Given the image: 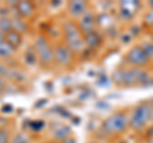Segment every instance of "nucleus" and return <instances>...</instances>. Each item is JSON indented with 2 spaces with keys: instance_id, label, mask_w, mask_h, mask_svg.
Listing matches in <instances>:
<instances>
[{
  "instance_id": "6e6552de",
  "label": "nucleus",
  "mask_w": 153,
  "mask_h": 143,
  "mask_svg": "<svg viewBox=\"0 0 153 143\" xmlns=\"http://www.w3.org/2000/svg\"><path fill=\"white\" fill-rule=\"evenodd\" d=\"M16 9H17V14H19L22 18L31 17L33 12H35V7H33L31 1H18Z\"/></svg>"
},
{
  "instance_id": "39448f33",
  "label": "nucleus",
  "mask_w": 153,
  "mask_h": 143,
  "mask_svg": "<svg viewBox=\"0 0 153 143\" xmlns=\"http://www.w3.org/2000/svg\"><path fill=\"white\" fill-rule=\"evenodd\" d=\"M126 61L130 65H133V68H143L144 65L148 64L149 58L147 56V54L142 50L140 46H134L128 51V54L125 56Z\"/></svg>"
},
{
  "instance_id": "bb28decb",
  "label": "nucleus",
  "mask_w": 153,
  "mask_h": 143,
  "mask_svg": "<svg viewBox=\"0 0 153 143\" xmlns=\"http://www.w3.org/2000/svg\"><path fill=\"white\" fill-rule=\"evenodd\" d=\"M89 143H98V142H89Z\"/></svg>"
},
{
  "instance_id": "9b49d317",
  "label": "nucleus",
  "mask_w": 153,
  "mask_h": 143,
  "mask_svg": "<svg viewBox=\"0 0 153 143\" xmlns=\"http://www.w3.org/2000/svg\"><path fill=\"white\" fill-rule=\"evenodd\" d=\"M84 41L85 44H87L89 47H92V49H94V47H97L100 44H101V37H100V35L97 32H89V33H85V37H84Z\"/></svg>"
},
{
  "instance_id": "1a4fd4ad",
  "label": "nucleus",
  "mask_w": 153,
  "mask_h": 143,
  "mask_svg": "<svg viewBox=\"0 0 153 143\" xmlns=\"http://www.w3.org/2000/svg\"><path fill=\"white\" fill-rule=\"evenodd\" d=\"M68 9H69V13L71 14L73 17H80L85 14V3L84 1H70L68 4Z\"/></svg>"
},
{
  "instance_id": "cd10ccee",
  "label": "nucleus",
  "mask_w": 153,
  "mask_h": 143,
  "mask_svg": "<svg viewBox=\"0 0 153 143\" xmlns=\"http://www.w3.org/2000/svg\"><path fill=\"white\" fill-rule=\"evenodd\" d=\"M152 44H153V39H152Z\"/></svg>"
},
{
  "instance_id": "7ed1b4c3",
  "label": "nucleus",
  "mask_w": 153,
  "mask_h": 143,
  "mask_svg": "<svg viewBox=\"0 0 153 143\" xmlns=\"http://www.w3.org/2000/svg\"><path fill=\"white\" fill-rule=\"evenodd\" d=\"M64 32H65V42L66 46L69 47L71 51H78L82 49L83 40L80 37L79 30L73 22H65L64 23Z\"/></svg>"
},
{
  "instance_id": "f3484780",
  "label": "nucleus",
  "mask_w": 153,
  "mask_h": 143,
  "mask_svg": "<svg viewBox=\"0 0 153 143\" xmlns=\"http://www.w3.org/2000/svg\"><path fill=\"white\" fill-rule=\"evenodd\" d=\"M139 46L142 47V50L147 54L148 58H149V59L153 58V44H152V41L151 42H143V44L139 45Z\"/></svg>"
},
{
  "instance_id": "412c9836",
  "label": "nucleus",
  "mask_w": 153,
  "mask_h": 143,
  "mask_svg": "<svg viewBox=\"0 0 153 143\" xmlns=\"http://www.w3.org/2000/svg\"><path fill=\"white\" fill-rule=\"evenodd\" d=\"M3 75H9V72L5 68V65L3 63H0V77H3Z\"/></svg>"
},
{
  "instance_id": "aec40b11",
  "label": "nucleus",
  "mask_w": 153,
  "mask_h": 143,
  "mask_svg": "<svg viewBox=\"0 0 153 143\" xmlns=\"http://www.w3.org/2000/svg\"><path fill=\"white\" fill-rule=\"evenodd\" d=\"M144 21H146V23H148V25H153V10L148 12V14L144 18Z\"/></svg>"
},
{
  "instance_id": "4be33fe9",
  "label": "nucleus",
  "mask_w": 153,
  "mask_h": 143,
  "mask_svg": "<svg viewBox=\"0 0 153 143\" xmlns=\"http://www.w3.org/2000/svg\"><path fill=\"white\" fill-rule=\"evenodd\" d=\"M4 87H5V82H4V79L3 77H0V92L4 89Z\"/></svg>"
},
{
  "instance_id": "f257e3e1",
  "label": "nucleus",
  "mask_w": 153,
  "mask_h": 143,
  "mask_svg": "<svg viewBox=\"0 0 153 143\" xmlns=\"http://www.w3.org/2000/svg\"><path fill=\"white\" fill-rule=\"evenodd\" d=\"M153 118V109L151 104H140L135 106L130 118H129V127L134 130H142L147 127L148 121Z\"/></svg>"
},
{
  "instance_id": "b1692460",
  "label": "nucleus",
  "mask_w": 153,
  "mask_h": 143,
  "mask_svg": "<svg viewBox=\"0 0 153 143\" xmlns=\"http://www.w3.org/2000/svg\"><path fill=\"white\" fill-rule=\"evenodd\" d=\"M47 101V100H40V101H38L36 105H35V106L36 107H41V106H44V104H42V102H46Z\"/></svg>"
},
{
  "instance_id": "0eeeda50",
  "label": "nucleus",
  "mask_w": 153,
  "mask_h": 143,
  "mask_svg": "<svg viewBox=\"0 0 153 143\" xmlns=\"http://www.w3.org/2000/svg\"><path fill=\"white\" fill-rule=\"evenodd\" d=\"M93 27H94V17L92 13H85L80 18V22H79V28L80 31L85 33H89L93 31Z\"/></svg>"
},
{
  "instance_id": "4468645a",
  "label": "nucleus",
  "mask_w": 153,
  "mask_h": 143,
  "mask_svg": "<svg viewBox=\"0 0 153 143\" xmlns=\"http://www.w3.org/2000/svg\"><path fill=\"white\" fill-rule=\"evenodd\" d=\"M13 30V25H12V19H9L8 17H0V31L3 33L10 32Z\"/></svg>"
},
{
  "instance_id": "a211bd4d",
  "label": "nucleus",
  "mask_w": 153,
  "mask_h": 143,
  "mask_svg": "<svg viewBox=\"0 0 153 143\" xmlns=\"http://www.w3.org/2000/svg\"><path fill=\"white\" fill-rule=\"evenodd\" d=\"M12 143H28V139L25 134H22V133H18V134L13 138Z\"/></svg>"
},
{
  "instance_id": "a878e982",
  "label": "nucleus",
  "mask_w": 153,
  "mask_h": 143,
  "mask_svg": "<svg viewBox=\"0 0 153 143\" xmlns=\"http://www.w3.org/2000/svg\"><path fill=\"white\" fill-rule=\"evenodd\" d=\"M148 143H153V136L149 137V141H148Z\"/></svg>"
},
{
  "instance_id": "f03ea898",
  "label": "nucleus",
  "mask_w": 153,
  "mask_h": 143,
  "mask_svg": "<svg viewBox=\"0 0 153 143\" xmlns=\"http://www.w3.org/2000/svg\"><path fill=\"white\" fill-rule=\"evenodd\" d=\"M129 127L128 116L124 112H115L102 123L101 129L108 134H119Z\"/></svg>"
},
{
  "instance_id": "423d86ee",
  "label": "nucleus",
  "mask_w": 153,
  "mask_h": 143,
  "mask_svg": "<svg viewBox=\"0 0 153 143\" xmlns=\"http://www.w3.org/2000/svg\"><path fill=\"white\" fill-rule=\"evenodd\" d=\"M54 60L60 65H66L71 61V50L66 45H57L54 49Z\"/></svg>"
},
{
  "instance_id": "f8f14e48",
  "label": "nucleus",
  "mask_w": 153,
  "mask_h": 143,
  "mask_svg": "<svg viewBox=\"0 0 153 143\" xmlns=\"http://www.w3.org/2000/svg\"><path fill=\"white\" fill-rule=\"evenodd\" d=\"M69 128L66 125H63V124H59L54 130H52V136H54L55 139H60V141H64L68 138L69 134Z\"/></svg>"
},
{
  "instance_id": "dca6fc26",
  "label": "nucleus",
  "mask_w": 153,
  "mask_h": 143,
  "mask_svg": "<svg viewBox=\"0 0 153 143\" xmlns=\"http://www.w3.org/2000/svg\"><path fill=\"white\" fill-rule=\"evenodd\" d=\"M23 59H25V63L27 65H35L36 64V60H37V54L36 51H32V50H27L25 56H23Z\"/></svg>"
},
{
  "instance_id": "9d476101",
  "label": "nucleus",
  "mask_w": 153,
  "mask_h": 143,
  "mask_svg": "<svg viewBox=\"0 0 153 143\" xmlns=\"http://www.w3.org/2000/svg\"><path fill=\"white\" fill-rule=\"evenodd\" d=\"M5 42H7V44H9L14 50H16L22 44V35L12 30L10 32H8L5 35Z\"/></svg>"
},
{
  "instance_id": "20e7f679",
  "label": "nucleus",
  "mask_w": 153,
  "mask_h": 143,
  "mask_svg": "<svg viewBox=\"0 0 153 143\" xmlns=\"http://www.w3.org/2000/svg\"><path fill=\"white\" fill-rule=\"evenodd\" d=\"M35 49L42 64H51V61L54 60V50L51 49V46L44 36H38L36 39Z\"/></svg>"
},
{
  "instance_id": "393cba45",
  "label": "nucleus",
  "mask_w": 153,
  "mask_h": 143,
  "mask_svg": "<svg viewBox=\"0 0 153 143\" xmlns=\"http://www.w3.org/2000/svg\"><path fill=\"white\" fill-rule=\"evenodd\" d=\"M61 143H75V141L73 139V138H66V139H64Z\"/></svg>"
},
{
  "instance_id": "c85d7f7f",
  "label": "nucleus",
  "mask_w": 153,
  "mask_h": 143,
  "mask_svg": "<svg viewBox=\"0 0 153 143\" xmlns=\"http://www.w3.org/2000/svg\"><path fill=\"white\" fill-rule=\"evenodd\" d=\"M0 9H1V8H0Z\"/></svg>"
},
{
  "instance_id": "5701e85b",
  "label": "nucleus",
  "mask_w": 153,
  "mask_h": 143,
  "mask_svg": "<svg viewBox=\"0 0 153 143\" xmlns=\"http://www.w3.org/2000/svg\"><path fill=\"white\" fill-rule=\"evenodd\" d=\"M3 42H5V33L0 31V44H3Z\"/></svg>"
},
{
  "instance_id": "2eb2a0df",
  "label": "nucleus",
  "mask_w": 153,
  "mask_h": 143,
  "mask_svg": "<svg viewBox=\"0 0 153 143\" xmlns=\"http://www.w3.org/2000/svg\"><path fill=\"white\" fill-rule=\"evenodd\" d=\"M13 51L14 49L9 44H7V42L0 44V58H9L13 54Z\"/></svg>"
},
{
  "instance_id": "6ab92c4d",
  "label": "nucleus",
  "mask_w": 153,
  "mask_h": 143,
  "mask_svg": "<svg viewBox=\"0 0 153 143\" xmlns=\"http://www.w3.org/2000/svg\"><path fill=\"white\" fill-rule=\"evenodd\" d=\"M9 132L7 129H0V143H8Z\"/></svg>"
},
{
  "instance_id": "ddd939ff",
  "label": "nucleus",
  "mask_w": 153,
  "mask_h": 143,
  "mask_svg": "<svg viewBox=\"0 0 153 143\" xmlns=\"http://www.w3.org/2000/svg\"><path fill=\"white\" fill-rule=\"evenodd\" d=\"M12 25H13V31H16V32H18V33H22V32H25V31L27 30L26 22L22 19V17L19 16V14L12 21Z\"/></svg>"
}]
</instances>
